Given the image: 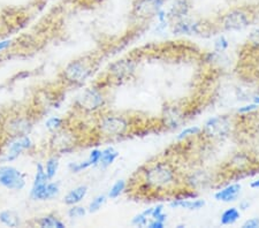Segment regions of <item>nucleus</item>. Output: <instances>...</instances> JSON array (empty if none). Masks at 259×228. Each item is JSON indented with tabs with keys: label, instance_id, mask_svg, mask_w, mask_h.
Segmentation results:
<instances>
[{
	"label": "nucleus",
	"instance_id": "nucleus-19",
	"mask_svg": "<svg viewBox=\"0 0 259 228\" xmlns=\"http://www.w3.org/2000/svg\"><path fill=\"white\" fill-rule=\"evenodd\" d=\"M0 223L8 227H18L21 221L20 217L13 211H4L0 213Z\"/></svg>",
	"mask_w": 259,
	"mask_h": 228
},
{
	"label": "nucleus",
	"instance_id": "nucleus-22",
	"mask_svg": "<svg viewBox=\"0 0 259 228\" xmlns=\"http://www.w3.org/2000/svg\"><path fill=\"white\" fill-rule=\"evenodd\" d=\"M59 167V162L57 157H52L47 161V165H45V173L47 175L48 180H52L55 175H57Z\"/></svg>",
	"mask_w": 259,
	"mask_h": 228
},
{
	"label": "nucleus",
	"instance_id": "nucleus-25",
	"mask_svg": "<svg viewBox=\"0 0 259 228\" xmlns=\"http://www.w3.org/2000/svg\"><path fill=\"white\" fill-rule=\"evenodd\" d=\"M187 9H188V6H187L185 0H179L176 4L172 7V13L173 16H182L187 13Z\"/></svg>",
	"mask_w": 259,
	"mask_h": 228
},
{
	"label": "nucleus",
	"instance_id": "nucleus-28",
	"mask_svg": "<svg viewBox=\"0 0 259 228\" xmlns=\"http://www.w3.org/2000/svg\"><path fill=\"white\" fill-rule=\"evenodd\" d=\"M198 133H201V128L199 127H189V128H186L185 130H182L178 136V139H185L187 137H190V136L197 135Z\"/></svg>",
	"mask_w": 259,
	"mask_h": 228
},
{
	"label": "nucleus",
	"instance_id": "nucleus-38",
	"mask_svg": "<svg viewBox=\"0 0 259 228\" xmlns=\"http://www.w3.org/2000/svg\"><path fill=\"white\" fill-rule=\"evenodd\" d=\"M163 208H164L163 205H158V206L153 207V208H152V213H151V217L156 218L157 216H158L159 213H162V212H163Z\"/></svg>",
	"mask_w": 259,
	"mask_h": 228
},
{
	"label": "nucleus",
	"instance_id": "nucleus-7",
	"mask_svg": "<svg viewBox=\"0 0 259 228\" xmlns=\"http://www.w3.org/2000/svg\"><path fill=\"white\" fill-rule=\"evenodd\" d=\"M48 144H50V149L52 151L60 152V154L71 151L75 145L73 136L62 128L54 132V134L51 137Z\"/></svg>",
	"mask_w": 259,
	"mask_h": 228
},
{
	"label": "nucleus",
	"instance_id": "nucleus-20",
	"mask_svg": "<svg viewBox=\"0 0 259 228\" xmlns=\"http://www.w3.org/2000/svg\"><path fill=\"white\" fill-rule=\"evenodd\" d=\"M240 217H241L240 211H238L236 207L227 208V210L221 214V225L228 226V225L235 224L236 221L240 219Z\"/></svg>",
	"mask_w": 259,
	"mask_h": 228
},
{
	"label": "nucleus",
	"instance_id": "nucleus-35",
	"mask_svg": "<svg viewBox=\"0 0 259 228\" xmlns=\"http://www.w3.org/2000/svg\"><path fill=\"white\" fill-rule=\"evenodd\" d=\"M259 107L258 104H250V105H247V106H243V107H241V109H238L237 112L238 113H249V112H251V111H255V110H257Z\"/></svg>",
	"mask_w": 259,
	"mask_h": 228
},
{
	"label": "nucleus",
	"instance_id": "nucleus-12",
	"mask_svg": "<svg viewBox=\"0 0 259 228\" xmlns=\"http://www.w3.org/2000/svg\"><path fill=\"white\" fill-rule=\"evenodd\" d=\"M164 0H140L135 5V13L139 16H152L162 9Z\"/></svg>",
	"mask_w": 259,
	"mask_h": 228
},
{
	"label": "nucleus",
	"instance_id": "nucleus-2",
	"mask_svg": "<svg viewBox=\"0 0 259 228\" xmlns=\"http://www.w3.org/2000/svg\"><path fill=\"white\" fill-rule=\"evenodd\" d=\"M94 73L93 61L77 59L68 64L62 70L61 77L65 82L71 86H77L85 82Z\"/></svg>",
	"mask_w": 259,
	"mask_h": 228
},
{
	"label": "nucleus",
	"instance_id": "nucleus-26",
	"mask_svg": "<svg viewBox=\"0 0 259 228\" xmlns=\"http://www.w3.org/2000/svg\"><path fill=\"white\" fill-rule=\"evenodd\" d=\"M105 202H106V196H104V195H99V196L94 198L93 202H91L89 205V212L91 213L97 212V211L99 210V208H101V206L105 204Z\"/></svg>",
	"mask_w": 259,
	"mask_h": 228
},
{
	"label": "nucleus",
	"instance_id": "nucleus-29",
	"mask_svg": "<svg viewBox=\"0 0 259 228\" xmlns=\"http://www.w3.org/2000/svg\"><path fill=\"white\" fill-rule=\"evenodd\" d=\"M85 213H87V210L82 206H77V205H71V208L68 211V216L70 218H73V219L74 218L84 217Z\"/></svg>",
	"mask_w": 259,
	"mask_h": 228
},
{
	"label": "nucleus",
	"instance_id": "nucleus-3",
	"mask_svg": "<svg viewBox=\"0 0 259 228\" xmlns=\"http://www.w3.org/2000/svg\"><path fill=\"white\" fill-rule=\"evenodd\" d=\"M32 125H34V121L31 116L27 114L14 113L4 120L1 129L6 136L12 139L19 136L28 135L31 132Z\"/></svg>",
	"mask_w": 259,
	"mask_h": 228
},
{
	"label": "nucleus",
	"instance_id": "nucleus-43",
	"mask_svg": "<svg viewBox=\"0 0 259 228\" xmlns=\"http://www.w3.org/2000/svg\"><path fill=\"white\" fill-rule=\"evenodd\" d=\"M255 103L258 104V105H259V96L256 97V98H255Z\"/></svg>",
	"mask_w": 259,
	"mask_h": 228
},
{
	"label": "nucleus",
	"instance_id": "nucleus-30",
	"mask_svg": "<svg viewBox=\"0 0 259 228\" xmlns=\"http://www.w3.org/2000/svg\"><path fill=\"white\" fill-rule=\"evenodd\" d=\"M59 194V184L55 182H50L47 185V201L52 200Z\"/></svg>",
	"mask_w": 259,
	"mask_h": 228
},
{
	"label": "nucleus",
	"instance_id": "nucleus-8",
	"mask_svg": "<svg viewBox=\"0 0 259 228\" xmlns=\"http://www.w3.org/2000/svg\"><path fill=\"white\" fill-rule=\"evenodd\" d=\"M205 132L211 137H225L231 132V122L226 116H214L205 123Z\"/></svg>",
	"mask_w": 259,
	"mask_h": 228
},
{
	"label": "nucleus",
	"instance_id": "nucleus-18",
	"mask_svg": "<svg viewBox=\"0 0 259 228\" xmlns=\"http://www.w3.org/2000/svg\"><path fill=\"white\" fill-rule=\"evenodd\" d=\"M118 157H119V152L116 151L113 148H107L101 151V157H100L99 164L101 167L106 168L112 165Z\"/></svg>",
	"mask_w": 259,
	"mask_h": 228
},
{
	"label": "nucleus",
	"instance_id": "nucleus-13",
	"mask_svg": "<svg viewBox=\"0 0 259 228\" xmlns=\"http://www.w3.org/2000/svg\"><path fill=\"white\" fill-rule=\"evenodd\" d=\"M241 194V184H231L227 187L219 190L217 194L214 195V198L219 202H224V203H231L237 200V197Z\"/></svg>",
	"mask_w": 259,
	"mask_h": 228
},
{
	"label": "nucleus",
	"instance_id": "nucleus-41",
	"mask_svg": "<svg viewBox=\"0 0 259 228\" xmlns=\"http://www.w3.org/2000/svg\"><path fill=\"white\" fill-rule=\"evenodd\" d=\"M249 205H250V203L247 201H243L241 202L240 203V208H242V210H247V208H249Z\"/></svg>",
	"mask_w": 259,
	"mask_h": 228
},
{
	"label": "nucleus",
	"instance_id": "nucleus-4",
	"mask_svg": "<svg viewBox=\"0 0 259 228\" xmlns=\"http://www.w3.org/2000/svg\"><path fill=\"white\" fill-rule=\"evenodd\" d=\"M129 128V122L124 116L107 115L103 116L97 125V129L105 137H119Z\"/></svg>",
	"mask_w": 259,
	"mask_h": 228
},
{
	"label": "nucleus",
	"instance_id": "nucleus-11",
	"mask_svg": "<svg viewBox=\"0 0 259 228\" xmlns=\"http://www.w3.org/2000/svg\"><path fill=\"white\" fill-rule=\"evenodd\" d=\"M135 71V63L130 59H121L110 67V74L116 80H126Z\"/></svg>",
	"mask_w": 259,
	"mask_h": 228
},
{
	"label": "nucleus",
	"instance_id": "nucleus-31",
	"mask_svg": "<svg viewBox=\"0 0 259 228\" xmlns=\"http://www.w3.org/2000/svg\"><path fill=\"white\" fill-rule=\"evenodd\" d=\"M132 224L134 225V226H137V227L145 226V225L147 224V217L144 213L137 214V216H135V217L133 218Z\"/></svg>",
	"mask_w": 259,
	"mask_h": 228
},
{
	"label": "nucleus",
	"instance_id": "nucleus-40",
	"mask_svg": "<svg viewBox=\"0 0 259 228\" xmlns=\"http://www.w3.org/2000/svg\"><path fill=\"white\" fill-rule=\"evenodd\" d=\"M166 219H167V216H166L165 213H163V212L159 213L158 216L155 218V220H159V221H162V223H165Z\"/></svg>",
	"mask_w": 259,
	"mask_h": 228
},
{
	"label": "nucleus",
	"instance_id": "nucleus-23",
	"mask_svg": "<svg viewBox=\"0 0 259 228\" xmlns=\"http://www.w3.org/2000/svg\"><path fill=\"white\" fill-rule=\"evenodd\" d=\"M124 189H126V181L124 180L117 181L116 183L113 184V187L110 189L109 197L112 198V200H114V198H118L121 194L123 193Z\"/></svg>",
	"mask_w": 259,
	"mask_h": 228
},
{
	"label": "nucleus",
	"instance_id": "nucleus-39",
	"mask_svg": "<svg viewBox=\"0 0 259 228\" xmlns=\"http://www.w3.org/2000/svg\"><path fill=\"white\" fill-rule=\"evenodd\" d=\"M164 226H165V223H162V221L159 220L152 221V223L149 225L150 228H164Z\"/></svg>",
	"mask_w": 259,
	"mask_h": 228
},
{
	"label": "nucleus",
	"instance_id": "nucleus-6",
	"mask_svg": "<svg viewBox=\"0 0 259 228\" xmlns=\"http://www.w3.org/2000/svg\"><path fill=\"white\" fill-rule=\"evenodd\" d=\"M0 184L9 190H21L25 185V175L12 166L0 167Z\"/></svg>",
	"mask_w": 259,
	"mask_h": 228
},
{
	"label": "nucleus",
	"instance_id": "nucleus-33",
	"mask_svg": "<svg viewBox=\"0 0 259 228\" xmlns=\"http://www.w3.org/2000/svg\"><path fill=\"white\" fill-rule=\"evenodd\" d=\"M214 46H215V50L219 51V52L225 51L226 48L228 47V41L226 40V38L224 37V36H221V37H219L218 40L215 41Z\"/></svg>",
	"mask_w": 259,
	"mask_h": 228
},
{
	"label": "nucleus",
	"instance_id": "nucleus-5",
	"mask_svg": "<svg viewBox=\"0 0 259 228\" xmlns=\"http://www.w3.org/2000/svg\"><path fill=\"white\" fill-rule=\"evenodd\" d=\"M77 105L85 112H94L105 105V97L99 89L90 88L78 97Z\"/></svg>",
	"mask_w": 259,
	"mask_h": 228
},
{
	"label": "nucleus",
	"instance_id": "nucleus-27",
	"mask_svg": "<svg viewBox=\"0 0 259 228\" xmlns=\"http://www.w3.org/2000/svg\"><path fill=\"white\" fill-rule=\"evenodd\" d=\"M90 166H91L90 161L87 160L82 162H71L68 167H70V171L73 172V173H80V172L84 171V169L90 167Z\"/></svg>",
	"mask_w": 259,
	"mask_h": 228
},
{
	"label": "nucleus",
	"instance_id": "nucleus-21",
	"mask_svg": "<svg viewBox=\"0 0 259 228\" xmlns=\"http://www.w3.org/2000/svg\"><path fill=\"white\" fill-rule=\"evenodd\" d=\"M48 179L47 175L45 173V168L42 164L37 165V168H36V175H35V180L34 183H32V187H38V185H43L45 183H47Z\"/></svg>",
	"mask_w": 259,
	"mask_h": 228
},
{
	"label": "nucleus",
	"instance_id": "nucleus-1",
	"mask_svg": "<svg viewBox=\"0 0 259 228\" xmlns=\"http://www.w3.org/2000/svg\"><path fill=\"white\" fill-rule=\"evenodd\" d=\"M145 183L156 190H165L175 184L174 169L166 162H157L145 172Z\"/></svg>",
	"mask_w": 259,
	"mask_h": 228
},
{
	"label": "nucleus",
	"instance_id": "nucleus-37",
	"mask_svg": "<svg viewBox=\"0 0 259 228\" xmlns=\"http://www.w3.org/2000/svg\"><path fill=\"white\" fill-rule=\"evenodd\" d=\"M11 45H12V41H9V40L1 41V42H0V52L7 50V48L11 46Z\"/></svg>",
	"mask_w": 259,
	"mask_h": 228
},
{
	"label": "nucleus",
	"instance_id": "nucleus-15",
	"mask_svg": "<svg viewBox=\"0 0 259 228\" xmlns=\"http://www.w3.org/2000/svg\"><path fill=\"white\" fill-rule=\"evenodd\" d=\"M201 31V24L197 22H188V21H182L175 24L173 32L174 34H198Z\"/></svg>",
	"mask_w": 259,
	"mask_h": 228
},
{
	"label": "nucleus",
	"instance_id": "nucleus-16",
	"mask_svg": "<svg viewBox=\"0 0 259 228\" xmlns=\"http://www.w3.org/2000/svg\"><path fill=\"white\" fill-rule=\"evenodd\" d=\"M205 205V202L203 200H195V201H188V200H175L170 203V207H180L186 208V210H199Z\"/></svg>",
	"mask_w": 259,
	"mask_h": 228
},
{
	"label": "nucleus",
	"instance_id": "nucleus-42",
	"mask_svg": "<svg viewBox=\"0 0 259 228\" xmlns=\"http://www.w3.org/2000/svg\"><path fill=\"white\" fill-rule=\"evenodd\" d=\"M251 188H259V180L252 182V183H251Z\"/></svg>",
	"mask_w": 259,
	"mask_h": 228
},
{
	"label": "nucleus",
	"instance_id": "nucleus-17",
	"mask_svg": "<svg viewBox=\"0 0 259 228\" xmlns=\"http://www.w3.org/2000/svg\"><path fill=\"white\" fill-rule=\"evenodd\" d=\"M38 226H41L43 228H65L66 225L62 223L61 220H59L54 214H47V216H44L41 218L37 221Z\"/></svg>",
	"mask_w": 259,
	"mask_h": 228
},
{
	"label": "nucleus",
	"instance_id": "nucleus-10",
	"mask_svg": "<svg viewBox=\"0 0 259 228\" xmlns=\"http://www.w3.org/2000/svg\"><path fill=\"white\" fill-rule=\"evenodd\" d=\"M222 27L228 31H236L242 30L249 24L248 16L244 12L240 9H235L226 14L221 20Z\"/></svg>",
	"mask_w": 259,
	"mask_h": 228
},
{
	"label": "nucleus",
	"instance_id": "nucleus-14",
	"mask_svg": "<svg viewBox=\"0 0 259 228\" xmlns=\"http://www.w3.org/2000/svg\"><path fill=\"white\" fill-rule=\"evenodd\" d=\"M87 194H88L87 185H80V187H76L66 195V197H65V200H64L65 204L76 205L80 203V202L83 200L85 196H87Z\"/></svg>",
	"mask_w": 259,
	"mask_h": 228
},
{
	"label": "nucleus",
	"instance_id": "nucleus-34",
	"mask_svg": "<svg viewBox=\"0 0 259 228\" xmlns=\"http://www.w3.org/2000/svg\"><path fill=\"white\" fill-rule=\"evenodd\" d=\"M243 228H258L259 227V219L258 218H252L243 224Z\"/></svg>",
	"mask_w": 259,
	"mask_h": 228
},
{
	"label": "nucleus",
	"instance_id": "nucleus-9",
	"mask_svg": "<svg viewBox=\"0 0 259 228\" xmlns=\"http://www.w3.org/2000/svg\"><path fill=\"white\" fill-rule=\"evenodd\" d=\"M32 148V141L29 138L28 135L19 136V137L12 138L11 143L8 145V150L6 152L2 160L4 161H12L19 157L22 152L30 150Z\"/></svg>",
	"mask_w": 259,
	"mask_h": 228
},
{
	"label": "nucleus",
	"instance_id": "nucleus-36",
	"mask_svg": "<svg viewBox=\"0 0 259 228\" xmlns=\"http://www.w3.org/2000/svg\"><path fill=\"white\" fill-rule=\"evenodd\" d=\"M249 41H250L254 45H256V46H259V29L252 32L250 37H249Z\"/></svg>",
	"mask_w": 259,
	"mask_h": 228
},
{
	"label": "nucleus",
	"instance_id": "nucleus-24",
	"mask_svg": "<svg viewBox=\"0 0 259 228\" xmlns=\"http://www.w3.org/2000/svg\"><path fill=\"white\" fill-rule=\"evenodd\" d=\"M62 125H64V119L59 118V116H52L45 123L47 128L51 132H57V130L62 128Z\"/></svg>",
	"mask_w": 259,
	"mask_h": 228
},
{
	"label": "nucleus",
	"instance_id": "nucleus-32",
	"mask_svg": "<svg viewBox=\"0 0 259 228\" xmlns=\"http://www.w3.org/2000/svg\"><path fill=\"white\" fill-rule=\"evenodd\" d=\"M100 157H101V151H100V150H93V151H91V154H90V157H89V159H88V160L90 161L91 166H96V165L99 164Z\"/></svg>",
	"mask_w": 259,
	"mask_h": 228
}]
</instances>
